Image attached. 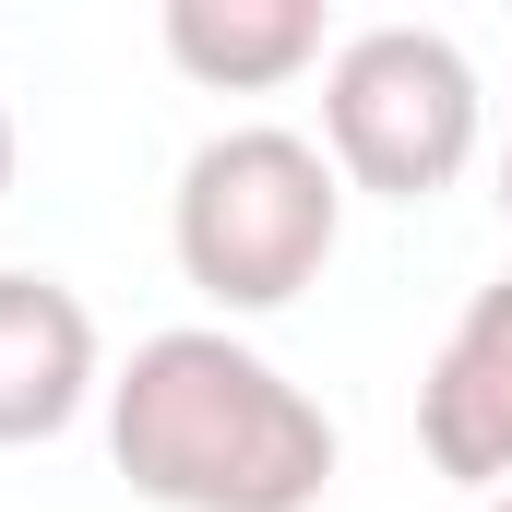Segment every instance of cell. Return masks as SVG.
I'll use <instances>...</instances> for the list:
<instances>
[{
    "instance_id": "obj_9",
    "label": "cell",
    "mask_w": 512,
    "mask_h": 512,
    "mask_svg": "<svg viewBox=\"0 0 512 512\" xmlns=\"http://www.w3.org/2000/svg\"><path fill=\"white\" fill-rule=\"evenodd\" d=\"M489 512H512V489H501V501H489Z\"/></svg>"
},
{
    "instance_id": "obj_8",
    "label": "cell",
    "mask_w": 512,
    "mask_h": 512,
    "mask_svg": "<svg viewBox=\"0 0 512 512\" xmlns=\"http://www.w3.org/2000/svg\"><path fill=\"white\" fill-rule=\"evenodd\" d=\"M501 215H512V120H501Z\"/></svg>"
},
{
    "instance_id": "obj_6",
    "label": "cell",
    "mask_w": 512,
    "mask_h": 512,
    "mask_svg": "<svg viewBox=\"0 0 512 512\" xmlns=\"http://www.w3.org/2000/svg\"><path fill=\"white\" fill-rule=\"evenodd\" d=\"M167 60L203 84V96H274L298 84L334 36H322V0H167Z\"/></svg>"
},
{
    "instance_id": "obj_3",
    "label": "cell",
    "mask_w": 512,
    "mask_h": 512,
    "mask_svg": "<svg viewBox=\"0 0 512 512\" xmlns=\"http://www.w3.org/2000/svg\"><path fill=\"white\" fill-rule=\"evenodd\" d=\"M489 143V84L441 24H358L322 60V155L370 203H441Z\"/></svg>"
},
{
    "instance_id": "obj_2",
    "label": "cell",
    "mask_w": 512,
    "mask_h": 512,
    "mask_svg": "<svg viewBox=\"0 0 512 512\" xmlns=\"http://www.w3.org/2000/svg\"><path fill=\"white\" fill-rule=\"evenodd\" d=\"M334 239H346V179H334V155L310 131H286V120H239L215 143H191V167L167 191L179 286L215 298L227 322H262V310L310 298Z\"/></svg>"
},
{
    "instance_id": "obj_4",
    "label": "cell",
    "mask_w": 512,
    "mask_h": 512,
    "mask_svg": "<svg viewBox=\"0 0 512 512\" xmlns=\"http://www.w3.org/2000/svg\"><path fill=\"white\" fill-rule=\"evenodd\" d=\"M417 453H429V477H453L477 501L512 489V274L477 286L453 310V334L429 346V370H417Z\"/></svg>"
},
{
    "instance_id": "obj_7",
    "label": "cell",
    "mask_w": 512,
    "mask_h": 512,
    "mask_svg": "<svg viewBox=\"0 0 512 512\" xmlns=\"http://www.w3.org/2000/svg\"><path fill=\"white\" fill-rule=\"evenodd\" d=\"M12 155H24V143H12V108H0V191H12Z\"/></svg>"
},
{
    "instance_id": "obj_5",
    "label": "cell",
    "mask_w": 512,
    "mask_h": 512,
    "mask_svg": "<svg viewBox=\"0 0 512 512\" xmlns=\"http://www.w3.org/2000/svg\"><path fill=\"white\" fill-rule=\"evenodd\" d=\"M84 405H108V346H96V310H84L60 274L0 262V453L60 441Z\"/></svg>"
},
{
    "instance_id": "obj_1",
    "label": "cell",
    "mask_w": 512,
    "mask_h": 512,
    "mask_svg": "<svg viewBox=\"0 0 512 512\" xmlns=\"http://www.w3.org/2000/svg\"><path fill=\"white\" fill-rule=\"evenodd\" d=\"M108 465L155 512H310L334 417L227 322H167L108 370Z\"/></svg>"
}]
</instances>
